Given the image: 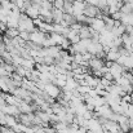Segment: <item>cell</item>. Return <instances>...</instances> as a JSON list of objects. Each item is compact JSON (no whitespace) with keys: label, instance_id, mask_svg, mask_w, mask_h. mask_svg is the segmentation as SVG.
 Returning <instances> with one entry per match:
<instances>
[{"label":"cell","instance_id":"cell-1","mask_svg":"<svg viewBox=\"0 0 133 133\" xmlns=\"http://www.w3.org/2000/svg\"><path fill=\"white\" fill-rule=\"evenodd\" d=\"M35 25H34V19L29 18L25 13H21L19 21H18V31H27V32H32L35 30Z\"/></svg>","mask_w":133,"mask_h":133},{"label":"cell","instance_id":"cell-2","mask_svg":"<svg viewBox=\"0 0 133 133\" xmlns=\"http://www.w3.org/2000/svg\"><path fill=\"white\" fill-rule=\"evenodd\" d=\"M105 65H106V67L109 69V72L111 74V76L114 78V80L119 79V78L123 75V72L125 71L124 67H123L122 65L116 63V62H106Z\"/></svg>","mask_w":133,"mask_h":133},{"label":"cell","instance_id":"cell-3","mask_svg":"<svg viewBox=\"0 0 133 133\" xmlns=\"http://www.w3.org/2000/svg\"><path fill=\"white\" fill-rule=\"evenodd\" d=\"M46 36H48V35H46L45 32L40 31V30H38V29H35L32 32H30V42L34 43V44L40 45V46H42L43 42L46 39Z\"/></svg>","mask_w":133,"mask_h":133},{"label":"cell","instance_id":"cell-4","mask_svg":"<svg viewBox=\"0 0 133 133\" xmlns=\"http://www.w3.org/2000/svg\"><path fill=\"white\" fill-rule=\"evenodd\" d=\"M43 92H44L46 96H49L50 98H53V99H57L59 97V94H61V89L58 88L57 85L52 84V83L45 84L44 88H43Z\"/></svg>","mask_w":133,"mask_h":133},{"label":"cell","instance_id":"cell-5","mask_svg":"<svg viewBox=\"0 0 133 133\" xmlns=\"http://www.w3.org/2000/svg\"><path fill=\"white\" fill-rule=\"evenodd\" d=\"M102 129L107 133H122L119 124L116 122H114V120H106L102 124Z\"/></svg>","mask_w":133,"mask_h":133},{"label":"cell","instance_id":"cell-6","mask_svg":"<svg viewBox=\"0 0 133 133\" xmlns=\"http://www.w3.org/2000/svg\"><path fill=\"white\" fill-rule=\"evenodd\" d=\"M85 17L88 18H102V13L101 10L97 8V6H93V5H85V9H84V13H83Z\"/></svg>","mask_w":133,"mask_h":133},{"label":"cell","instance_id":"cell-7","mask_svg":"<svg viewBox=\"0 0 133 133\" xmlns=\"http://www.w3.org/2000/svg\"><path fill=\"white\" fill-rule=\"evenodd\" d=\"M85 3L83 0H74L72 1V16L74 17H78V16H82L84 13V9H85Z\"/></svg>","mask_w":133,"mask_h":133},{"label":"cell","instance_id":"cell-8","mask_svg":"<svg viewBox=\"0 0 133 133\" xmlns=\"http://www.w3.org/2000/svg\"><path fill=\"white\" fill-rule=\"evenodd\" d=\"M89 27L93 31H96V32H101L102 30L106 29V25H105V21L102 18H98L97 17V18H92V21L89 23Z\"/></svg>","mask_w":133,"mask_h":133},{"label":"cell","instance_id":"cell-9","mask_svg":"<svg viewBox=\"0 0 133 133\" xmlns=\"http://www.w3.org/2000/svg\"><path fill=\"white\" fill-rule=\"evenodd\" d=\"M84 128H85L87 131H92V132L96 133V132H98V131H101V129H102V125H101V123L98 122V119L92 118V119L87 120V123H85Z\"/></svg>","mask_w":133,"mask_h":133},{"label":"cell","instance_id":"cell-10","mask_svg":"<svg viewBox=\"0 0 133 133\" xmlns=\"http://www.w3.org/2000/svg\"><path fill=\"white\" fill-rule=\"evenodd\" d=\"M88 66L90 67L92 71H99V70L105 66V61L101 59V58H96V57H93V58L88 62Z\"/></svg>","mask_w":133,"mask_h":133},{"label":"cell","instance_id":"cell-11","mask_svg":"<svg viewBox=\"0 0 133 133\" xmlns=\"http://www.w3.org/2000/svg\"><path fill=\"white\" fill-rule=\"evenodd\" d=\"M119 57H120V52H119L118 48H114V46H112V48L106 53V56H105V58H106L107 62H116V61L119 59Z\"/></svg>","mask_w":133,"mask_h":133},{"label":"cell","instance_id":"cell-12","mask_svg":"<svg viewBox=\"0 0 133 133\" xmlns=\"http://www.w3.org/2000/svg\"><path fill=\"white\" fill-rule=\"evenodd\" d=\"M39 9H40V6L31 4V5L25 10V14H26L29 18H31V19H36V18H39Z\"/></svg>","mask_w":133,"mask_h":133},{"label":"cell","instance_id":"cell-13","mask_svg":"<svg viewBox=\"0 0 133 133\" xmlns=\"http://www.w3.org/2000/svg\"><path fill=\"white\" fill-rule=\"evenodd\" d=\"M92 32L93 30L89 27L88 25H83L80 31H79V36H80V40L82 39H90L92 38Z\"/></svg>","mask_w":133,"mask_h":133},{"label":"cell","instance_id":"cell-14","mask_svg":"<svg viewBox=\"0 0 133 133\" xmlns=\"http://www.w3.org/2000/svg\"><path fill=\"white\" fill-rule=\"evenodd\" d=\"M66 39L70 42V44H76L80 42V36H79V32L74 31V30H70L69 34L66 35Z\"/></svg>","mask_w":133,"mask_h":133},{"label":"cell","instance_id":"cell-15","mask_svg":"<svg viewBox=\"0 0 133 133\" xmlns=\"http://www.w3.org/2000/svg\"><path fill=\"white\" fill-rule=\"evenodd\" d=\"M52 18H53V23H61V21L63 19V12L59 9L53 8L52 10Z\"/></svg>","mask_w":133,"mask_h":133},{"label":"cell","instance_id":"cell-16","mask_svg":"<svg viewBox=\"0 0 133 133\" xmlns=\"http://www.w3.org/2000/svg\"><path fill=\"white\" fill-rule=\"evenodd\" d=\"M49 38L52 39V42H53V44L54 45H58V46H61L62 43L65 42V36H62V35H59V34H56V32H52V34H49Z\"/></svg>","mask_w":133,"mask_h":133},{"label":"cell","instance_id":"cell-17","mask_svg":"<svg viewBox=\"0 0 133 133\" xmlns=\"http://www.w3.org/2000/svg\"><path fill=\"white\" fill-rule=\"evenodd\" d=\"M18 35H19L18 29H6V30L4 31V36H5V38H9V39H14V38H17Z\"/></svg>","mask_w":133,"mask_h":133},{"label":"cell","instance_id":"cell-18","mask_svg":"<svg viewBox=\"0 0 133 133\" xmlns=\"http://www.w3.org/2000/svg\"><path fill=\"white\" fill-rule=\"evenodd\" d=\"M40 8L42 9H46V10H53V4L48 0H42L40 1Z\"/></svg>","mask_w":133,"mask_h":133},{"label":"cell","instance_id":"cell-19","mask_svg":"<svg viewBox=\"0 0 133 133\" xmlns=\"http://www.w3.org/2000/svg\"><path fill=\"white\" fill-rule=\"evenodd\" d=\"M25 43H27V42H30V32H27V31H21L19 32V35H18Z\"/></svg>","mask_w":133,"mask_h":133},{"label":"cell","instance_id":"cell-20","mask_svg":"<svg viewBox=\"0 0 133 133\" xmlns=\"http://www.w3.org/2000/svg\"><path fill=\"white\" fill-rule=\"evenodd\" d=\"M63 4H65V0H54V1H53V8L62 10V8H63Z\"/></svg>","mask_w":133,"mask_h":133},{"label":"cell","instance_id":"cell-21","mask_svg":"<svg viewBox=\"0 0 133 133\" xmlns=\"http://www.w3.org/2000/svg\"><path fill=\"white\" fill-rule=\"evenodd\" d=\"M82 26H83V23H79V22H75V23H72V25L70 26V30H74V31H76V32H79V31H80V29H82Z\"/></svg>","mask_w":133,"mask_h":133},{"label":"cell","instance_id":"cell-22","mask_svg":"<svg viewBox=\"0 0 133 133\" xmlns=\"http://www.w3.org/2000/svg\"><path fill=\"white\" fill-rule=\"evenodd\" d=\"M122 16H123V14H122V12L119 10V12H116V13H114V14H111L110 17H111V18H112L114 21H120V18H122Z\"/></svg>","mask_w":133,"mask_h":133},{"label":"cell","instance_id":"cell-23","mask_svg":"<svg viewBox=\"0 0 133 133\" xmlns=\"http://www.w3.org/2000/svg\"><path fill=\"white\" fill-rule=\"evenodd\" d=\"M87 5H93V6H98L99 0H83Z\"/></svg>","mask_w":133,"mask_h":133},{"label":"cell","instance_id":"cell-24","mask_svg":"<svg viewBox=\"0 0 133 133\" xmlns=\"http://www.w3.org/2000/svg\"><path fill=\"white\" fill-rule=\"evenodd\" d=\"M0 43H3V35H0Z\"/></svg>","mask_w":133,"mask_h":133},{"label":"cell","instance_id":"cell-25","mask_svg":"<svg viewBox=\"0 0 133 133\" xmlns=\"http://www.w3.org/2000/svg\"><path fill=\"white\" fill-rule=\"evenodd\" d=\"M1 62H3V61H1V57H0V63H1Z\"/></svg>","mask_w":133,"mask_h":133},{"label":"cell","instance_id":"cell-26","mask_svg":"<svg viewBox=\"0 0 133 133\" xmlns=\"http://www.w3.org/2000/svg\"><path fill=\"white\" fill-rule=\"evenodd\" d=\"M132 53H133V49H132Z\"/></svg>","mask_w":133,"mask_h":133}]
</instances>
